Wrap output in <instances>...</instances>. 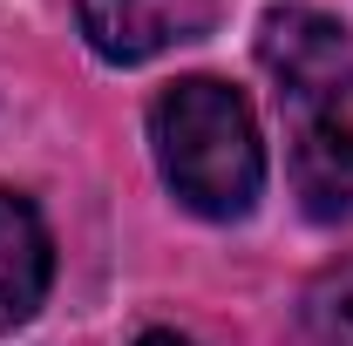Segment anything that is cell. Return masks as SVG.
I'll return each mask as SVG.
<instances>
[{"instance_id": "1", "label": "cell", "mask_w": 353, "mask_h": 346, "mask_svg": "<svg viewBox=\"0 0 353 346\" xmlns=\"http://www.w3.org/2000/svg\"><path fill=\"white\" fill-rule=\"evenodd\" d=\"M150 143H157V170H163V183L183 211L231 224L259 204L265 143L238 88L211 82V75L170 82L150 102Z\"/></svg>"}, {"instance_id": "2", "label": "cell", "mask_w": 353, "mask_h": 346, "mask_svg": "<svg viewBox=\"0 0 353 346\" xmlns=\"http://www.w3.org/2000/svg\"><path fill=\"white\" fill-rule=\"evenodd\" d=\"M259 61L279 82L292 123L340 116V102L353 95V34L319 7H272L259 21Z\"/></svg>"}, {"instance_id": "3", "label": "cell", "mask_w": 353, "mask_h": 346, "mask_svg": "<svg viewBox=\"0 0 353 346\" xmlns=\"http://www.w3.org/2000/svg\"><path fill=\"white\" fill-rule=\"evenodd\" d=\"M82 14V34L102 61L136 68V61H157L183 41H204L218 28L224 0H75Z\"/></svg>"}, {"instance_id": "4", "label": "cell", "mask_w": 353, "mask_h": 346, "mask_svg": "<svg viewBox=\"0 0 353 346\" xmlns=\"http://www.w3.org/2000/svg\"><path fill=\"white\" fill-rule=\"evenodd\" d=\"M292 190L312 224H347L353 217V123L306 116L292 136Z\"/></svg>"}, {"instance_id": "5", "label": "cell", "mask_w": 353, "mask_h": 346, "mask_svg": "<svg viewBox=\"0 0 353 346\" xmlns=\"http://www.w3.org/2000/svg\"><path fill=\"white\" fill-rule=\"evenodd\" d=\"M48 278H54V245H48L41 211L0 190V333L34 319V305L48 299Z\"/></svg>"}, {"instance_id": "6", "label": "cell", "mask_w": 353, "mask_h": 346, "mask_svg": "<svg viewBox=\"0 0 353 346\" xmlns=\"http://www.w3.org/2000/svg\"><path fill=\"white\" fill-rule=\"evenodd\" d=\"M299 326H306V346H353V258L326 265L306 285Z\"/></svg>"}, {"instance_id": "7", "label": "cell", "mask_w": 353, "mask_h": 346, "mask_svg": "<svg viewBox=\"0 0 353 346\" xmlns=\"http://www.w3.org/2000/svg\"><path fill=\"white\" fill-rule=\"evenodd\" d=\"M136 346H190V340H183V333H143Z\"/></svg>"}]
</instances>
